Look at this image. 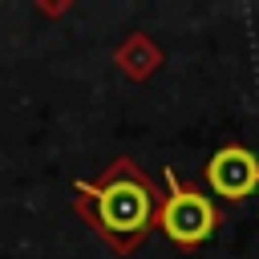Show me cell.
I'll return each mask as SVG.
<instances>
[{
    "instance_id": "obj_1",
    "label": "cell",
    "mask_w": 259,
    "mask_h": 259,
    "mask_svg": "<svg viewBox=\"0 0 259 259\" xmlns=\"http://www.w3.org/2000/svg\"><path fill=\"white\" fill-rule=\"evenodd\" d=\"M77 194H81L85 214L101 227V235H109L117 243H130L134 235H142L158 210L154 186L142 182L130 166H117V174L109 170L105 182H97V186H77Z\"/></svg>"
},
{
    "instance_id": "obj_2",
    "label": "cell",
    "mask_w": 259,
    "mask_h": 259,
    "mask_svg": "<svg viewBox=\"0 0 259 259\" xmlns=\"http://www.w3.org/2000/svg\"><path fill=\"white\" fill-rule=\"evenodd\" d=\"M158 223H162V231L178 243V247H194V243H202V239H210V231H214V223H219V214H214V206H210V198L206 194H198L194 186H174V194L166 198V206L158 210Z\"/></svg>"
},
{
    "instance_id": "obj_3",
    "label": "cell",
    "mask_w": 259,
    "mask_h": 259,
    "mask_svg": "<svg viewBox=\"0 0 259 259\" xmlns=\"http://www.w3.org/2000/svg\"><path fill=\"white\" fill-rule=\"evenodd\" d=\"M206 178H210V190L223 194V198H247L255 186H259V158L243 146H223L210 166H206Z\"/></svg>"
}]
</instances>
